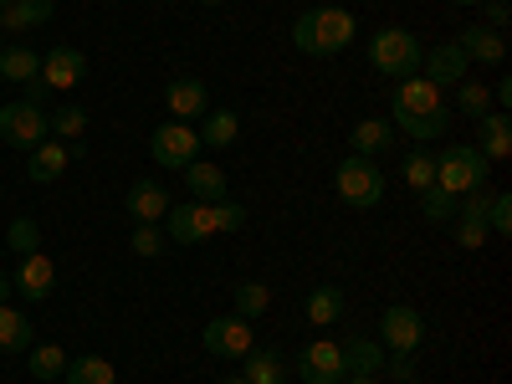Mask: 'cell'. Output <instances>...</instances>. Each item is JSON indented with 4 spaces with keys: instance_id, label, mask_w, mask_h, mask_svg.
Masks as SVG:
<instances>
[{
    "instance_id": "obj_47",
    "label": "cell",
    "mask_w": 512,
    "mask_h": 384,
    "mask_svg": "<svg viewBox=\"0 0 512 384\" xmlns=\"http://www.w3.org/2000/svg\"><path fill=\"white\" fill-rule=\"evenodd\" d=\"M6 6H16V0H0V11H6Z\"/></svg>"
},
{
    "instance_id": "obj_33",
    "label": "cell",
    "mask_w": 512,
    "mask_h": 384,
    "mask_svg": "<svg viewBox=\"0 0 512 384\" xmlns=\"http://www.w3.org/2000/svg\"><path fill=\"white\" fill-rule=\"evenodd\" d=\"M267 303H272V292H267L262 282H241V287H236V318H246V323L262 318Z\"/></svg>"
},
{
    "instance_id": "obj_30",
    "label": "cell",
    "mask_w": 512,
    "mask_h": 384,
    "mask_svg": "<svg viewBox=\"0 0 512 384\" xmlns=\"http://www.w3.org/2000/svg\"><path fill=\"white\" fill-rule=\"evenodd\" d=\"M47 134H57V144H67V139L77 144L82 134H88V108H77V103H72V108H57V113L47 118Z\"/></svg>"
},
{
    "instance_id": "obj_4",
    "label": "cell",
    "mask_w": 512,
    "mask_h": 384,
    "mask_svg": "<svg viewBox=\"0 0 512 384\" xmlns=\"http://www.w3.org/2000/svg\"><path fill=\"white\" fill-rule=\"evenodd\" d=\"M487 154L477 144H451L446 154H436V185L446 195H477L487 185Z\"/></svg>"
},
{
    "instance_id": "obj_18",
    "label": "cell",
    "mask_w": 512,
    "mask_h": 384,
    "mask_svg": "<svg viewBox=\"0 0 512 384\" xmlns=\"http://www.w3.org/2000/svg\"><path fill=\"white\" fill-rule=\"evenodd\" d=\"M180 175H185L190 200H226V195H231V185H226V169H221V164H210V159L185 164Z\"/></svg>"
},
{
    "instance_id": "obj_12",
    "label": "cell",
    "mask_w": 512,
    "mask_h": 384,
    "mask_svg": "<svg viewBox=\"0 0 512 384\" xmlns=\"http://www.w3.org/2000/svg\"><path fill=\"white\" fill-rule=\"evenodd\" d=\"M41 82H47L52 93H72L82 77H88V57H82L77 47H52L47 57H41Z\"/></svg>"
},
{
    "instance_id": "obj_36",
    "label": "cell",
    "mask_w": 512,
    "mask_h": 384,
    "mask_svg": "<svg viewBox=\"0 0 512 384\" xmlns=\"http://www.w3.org/2000/svg\"><path fill=\"white\" fill-rule=\"evenodd\" d=\"M487 231L492 236H512V195L507 190L487 195Z\"/></svg>"
},
{
    "instance_id": "obj_27",
    "label": "cell",
    "mask_w": 512,
    "mask_h": 384,
    "mask_svg": "<svg viewBox=\"0 0 512 384\" xmlns=\"http://www.w3.org/2000/svg\"><path fill=\"white\" fill-rule=\"evenodd\" d=\"M0 349L6 354H26L31 349V318L0 303Z\"/></svg>"
},
{
    "instance_id": "obj_20",
    "label": "cell",
    "mask_w": 512,
    "mask_h": 384,
    "mask_svg": "<svg viewBox=\"0 0 512 384\" xmlns=\"http://www.w3.org/2000/svg\"><path fill=\"white\" fill-rule=\"evenodd\" d=\"M349 144H354V154H364V159L390 154V149H395V123H390V118H359V123L349 128Z\"/></svg>"
},
{
    "instance_id": "obj_8",
    "label": "cell",
    "mask_w": 512,
    "mask_h": 384,
    "mask_svg": "<svg viewBox=\"0 0 512 384\" xmlns=\"http://www.w3.org/2000/svg\"><path fill=\"white\" fill-rule=\"evenodd\" d=\"M420 338H425V318L410 303H395V308L379 313V344H384V354H415Z\"/></svg>"
},
{
    "instance_id": "obj_5",
    "label": "cell",
    "mask_w": 512,
    "mask_h": 384,
    "mask_svg": "<svg viewBox=\"0 0 512 384\" xmlns=\"http://www.w3.org/2000/svg\"><path fill=\"white\" fill-rule=\"evenodd\" d=\"M333 190H338V200H344L349 210H374L384 200V175H379L374 159L349 154V159H338V169H333Z\"/></svg>"
},
{
    "instance_id": "obj_9",
    "label": "cell",
    "mask_w": 512,
    "mask_h": 384,
    "mask_svg": "<svg viewBox=\"0 0 512 384\" xmlns=\"http://www.w3.org/2000/svg\"><path fill=\"white\" fill-rule=\"evenodd\" d=\"M0 139L16 144V149H36L41 139H47V113H41L36 103H26V98L6 103L0 108Z\"/></svg>"
},
{
    "instance_id": "obj_3",
    "label": "cell",
    "mask_w": 512,
    "mask_h": 384,
    "mask_svg": "<svg viewBox=\"0 0 512 384\" xmlns=\"http://www.w3.org/2000/svg\"><path fill=\"white\" fill-rule=\"evenodd\" d=\"M420 41H415V31H405V26H384V31H374L369 36V67L374 72H384V77H415L420 72Z\"/></svg>"
},
{
    "instance_id": "obj_38",
    "label": "cell",
    "mask_w": 512,
    "mask_h": 384,
    "mask_svg": "<svg viewBox=\"0 0 512 384\" xmlns=\"http://www.w3.org/2000/svg\"><path fill=\"white\" fill-rule=\"evenodd\" d=\"M210 210H216V236H226V231H241L246 226V210L226 195V200H210Z\"/></svg>"
},
{
    "instance_id": "obj_34",
    "label": "cell",
    "mask_w": 512,
    "mask_h": 384,
    "mask_svg": "<svg viewBox=\"0 0 512 384\" xmlns=\"http://www.w3.org/2000/svg\"><path fill=\"white\" fill-rule=\"evenodd\" d=\"M420 210H425V221H431V226L456 221V195H446L441 185H431V190H420Z\"/></svg>"
},
{
    "instance_id": "obj_19",
    "label": "cell",
    "mask_w": 512,
    "mask_h": 384,
    "mask_svg": "<svg viewBox=\"0 0 512 384\" xmlns=\"http://www.w3.org/2000/svg\"><path fill=\"white\" fill-rule=\"evenodd\" d=\"M123 205H128V216H134V221H154L159 226L169 216V190L154 185V180H139V185H128Z\"/></svg>"
},
{
    "instance_id": "obj_7",
    "label": "cell",
    "mask_w": 512,
    "mask_h": 384,
    "mask_svg": "<svg viewBox=\"0 0 512 384\" xmlns=\"http://www.w3.org/2000/svg\"><path fill=\"white\" fill-rule=\"evenodd\" d=\"M164 236H169V241H180V246H200V241H210V236H216V210H210V200L169 205Z\"/></svg>"
},
{
    "instance_id": "obj_13",
    "label": "cell",
    "mask_w": 512,
    "mask_h": 384,
    "mask_svg": "<svg viewBox=\"0 0 512 384\" xmlns=\"http://www.w3.org/2000/svg\"><path fill=\"white\" fill-rule=\"evenodd\" d=\"M164 108H169V118H180V123L205 118V113H210V93H205V82H200V77H175V82L164 88Z\"/></svg>"
},
{
    "instance_id": "obj_40",
    "label": "cell",
    "mask_w": 512,
    "mask_h": 384,
    "mask_svg": "<svg viewBox=\"0 0 512 384\" xmlns=\"http://www.w3.org/2000/svg\"><path fill=\"white\" fill-rule=\"evenodd\" d=\"M487 236H492L487 221H461V216H456V246H461V251H477Z\"/></svg>"
},
{
    "instance_id": "obj_10",
    "label": "cell",
    "mask_w": 512,
    "mask_h": 384,
    "mask_svg": "<svg viewBox=\"0 0 512 384\" xmlns=\"http://www.w3.org/2000/svg\"><path fill=\"white\" fill-rule=\"evenodd\" d=\"M292 369H297L303 384H338L344 379V349L328 344V338H318V344H308L303 354L292 359Z\"/></svg>"
},
{
    "instance_id": "obj_2",
    "label": "cell",
    "mask_w": 512,
    "mask_h": 384,
    "mask_svg": "<svg viewBox=\"0 0 512 384\" xmlns=\"http://www.w3.org/2000/svg\"><path fill=\"white\" fill-rule=\"evenodd\" d=\"M354 36H359V21L344 6H313V11H303V16L292 21V47L308 52V57H338V52H349Z\"/></svg>"
},
{
    "instance_id": "obj_42",
    "label": "cell",
    "mask_w": 512,
    "mask_h": 384,
    "mask_svg": "<svg viewBox=\"0 0 512 384\" xmlns=\"http://www.w3.org/2000/svg\"><path fill=\"white\" fill-rule=\"evenodd\" d=\"M384 364H390V374H395L400 384H415V359H410V354H390Z\"/></svg>"
},
{
    "instance_id": "obj_48",
    "label": "cell",
    "mask_w": 512,
    "mask_h": 384,
    "mask_svg": "<svg viewBox=\"0 0 512 384\" xmlns=\"http://www.w3.org/2000/svg\"><path fill=\"white\" fill-rule=\"evenodd\" d=\"M205 6H221V0H205Z\"/></svg>"
},
{
    "instance_id": "obj_41",
    "label": "cell",
    "mask_w": 512,
    "mask_h": 384,
    "mask_svg": "<svg viewBox=\"0 0 512 384\" xmlns=\"http://www.w3.org/2000/svg\"><path fill=\"white\" fill-rule=\"evenodd\" d=\"M482 16H487V26H492V31H507L512 6H507V0H482Z\"/></svg>"
},
{
    "instance_id": "obj_37",
    "label": "cell",
    "mask_w": 512,
    "mask_h": 384,
    "mask_svg": "<svg viewBox=\"0 0 512 384\" xmlns=\"http://www.w3.org/2000/svg\"><path fill=\"white\" fill-rule=\"evenodd\" d=\"M6 241H11V251H21V256H31V251L41 246V231H36V221H31V216H21V221H11V231H6Z\"/></svg>"
},
{
    "instance_id": "obj_21",
    "label": "cell",
    "mask_w": 512,
    "mask_h": 384,
    "mask_svg": "<svg viewBox=\"0 0 512 384\" xmlns=\"http://www.w3.org/2000/svg\"><path fill=\"white\" fill-rule=\"evenodd\" d=\"M195 134H200V149H231V144H236V134H241V113H236V108L205 113Z\"/></svg>"
},
{
    "instance_id": "obj_11",
    "label": "cell",
    "mask_w": 512,
    "mask_h": 384,
    "mask_svg": "<svg viewBox=\"0 0 512 384\" xmlns=\"http://www.w3.org/2000/svg\"><path fill=\"white\" fill-rule=\"evenodd\" d=\"M200 344H205V354H216V359H241L246 349H256L251 344V323L246 318H210L205 323V333H200Z\"/></svg>"
},
{
    "instance_id": "obj_16",
    "label": "cell",
    "mask_w": 512,
    "mask_h": 384,
    "mask_svg": "<svg viewBox=\"0 0 512 384\" xmlns=\"http://www.w3.org/2000/svg\"><path fill=\"white\" fill-rule=\"evenodd\" d=\"M456 47L466 52V62H487V67H502L507 62V36L492 31V26H466L456 36Z\"/></svg>"
},
{
    "instance_id": "obj_45",
    "label": "cell",
    "mask_w": 512,
    "mask_h": 384,
    "mask_svg": "<svg viewBox=\"0 0 512 384\" xmlns=\"http://www.w3.org/2000/svg\"><path fill=\"white\" fill-rule=\"evenodd\" d=\"M451 6H482V0H451Z\"/></svg>"
},
{
    "instance_id": "obj_35",
    "label": "cell",
    "mask_w": 512,
    "mask_h": 384,
    "mask_svg": "<svg viewBox=\"0 0 512 384\" xmlns=\"http://www.w3.org/2000/svg\"><path fill=\"white\" fill-rule=\"evenodd\" d=\"M405 185L420 195V190H431L436 185V154H410L405 159Z\"/></svg>"
},
{
    "instance_id": "obj_1",
    "label": "cell",
    "mask_w": 512,
    "mask_h": 384,
    "mask_svg": "<svg viewBox=\"0 0 512 384\" xmlns=\"http://www.w3.org/2000/svg\"><path fill=\"white\" fill-rule=\"evenodd\" d=\"M390 108H395L400 134H410V139H420V144H425V139H441L446 128H451V108H446L441 88H436V82H425L420 72L395 82Z\"/></svg>"
},
{
    "instance_id": "obj_15",
    "label": "cell",
    "mask_w": 512,
    "mask_h": 384,
    "mask_svg": "<svg viewBox=\"0 0 512 384\" xmlns=\"http://www.w3.org/2000/svg\"><path fill=\"white\" fill-rule=\"evenodd\" d=\"M26 303H41V297H52V287H57V267H52V256H41V251H31V256H21V272H16V282H11Z\"/></svg>"
},
{
    "instance_id": "obj_29",
    "label": "cell",
    "mask_w": 512,
    "mask_h": 384,
    "mask_svg": "<svg viewBox=\"0 0 512 384\" xmlns=\"http://www.w3.org/2000/svg\"><path fill=\"white\" fill-rule=\"evenodd\" d=\"M41 72V57L31 47H0V77L6 82H31Z\"/></svg>"
},
{
    "instance_id": "obj_49",
    "label": "cell",
    "mask_w": 512,
    "mask_h": 384,
    "mask_svg": "<svg viewBox=\"0 0 512 384\" xmlns=\"http://www.w3.org/2000/svg\"><path fill=\"white\" fill-rule=\"evenodd\" d=\"M159 6H169V0H159Z\"/></svg>"
},
{
    "instance_id": "obj_44",
    "label": "cell",
    "mask_w": 512,
    "mask_h": 384,
    "mask_svg": "<svg viewBox=\"0 0 512 384\" xmlns=\"http://www.w3.org/2000/svg\"><path fill=\"white\" fill-rule=\"evenodd\" d=\"M6 297H11V277H6V272H0V303H6Z\"/></svg>"
},
{
    "instance_id": "obj_23",
    "label": "cell",
    "mask_w": 512,
    "mask_h": 384,
    "mask_svg": "<svg viewBox=\"0 0 512 384\" xmlns=\"http://www.w3.org/2000/svg\"><path fill=\"white\" fill-rule=\"evenodd\" d=\"M241 379H246V384H287L282 354H277V349H246V354H241Z\"/></svg>"
},
{
    "instance_id": "obj_26",
    "label": "cell",
    "mask_w": 512,
    "mask_h": 384,
    "mask_svg": "<svg viewBox=\"0 0 512 384\" xmlns=\"http://www.w3.org/2000/svg\"><path fill=\"white\" fill-rule=\"evenodd\" d=\"M41 21H52V0H16L0 11V31H31Z\"/></svg>"
},
{
    "instance_id": "obj_22",
    "label": "cell",
    "mask_w": 512,
    "mask_h": 384,
    "mask_svg": "<svg viewBox=\"0 0 512 384\" xmlns=\"http://www.w3.org/2000/svg\"><path fill=\"white\" fill-rule=\"evenodd\" d=\"M477 128H482V154H487V164H497V159H507L512 154V118L497 108V113H482L477 118Z\"/></svg>"
},
{
    "instance_id": "obj_31",
    "label": "cell",
    "mask_w": 512,
    "mask_h": 384,
    "mask_svg": "<svg viewBox=\"0 0 512 384\" xmlns=\"http://www.w3.org/2000/svg\"><path fill=\"white\" fill-rule=\"evenodd\" d=\"M456 108H461L466 118L492 113V88H482L477 77H461V82H456Z\"/></svg>"
},
{
    "instance_id": "obj_32",
    "label": "cell",
    "mask_w": 512,
    "mask_h": 384,
    "mask_svg": "<svg viewBox=\"0 0 512 384\" xmlns=\"http://www.w3.org/2000/svg\"><path fill=\"white\" fill-rule=\"evenodd\" d=\"M31 354V374L36 379H62L67 374V354L57 349V344H36V349H26Z\"/></svg>"
},
{
    "instance_id": "obj_43",
    "label": "cell",
    "mask_w": 512,
    "mask_h": 384,
    "mask_svg": "<svg viewBox=\"0 0 512 384\" xmlns=\"http://www.w3.org/2000/svg\"><path fill=\"white\" fill-rule=\"evenodd\" d=\"M349 384H379V374H349Z\"/></svg>"
},
{
    "instance_id": "obj_46",
    "label": "cell",
    "mask_w": 512,
    "mask_h": 384,
    "mask_svg": "<svg viewBox=\"0 0 512 384\" xmlns=\"http://www.w3.org/2000/svg\"><path fill=\"white\" fill-rule=\"evenodd\" d=\"M216 384H246V379H241V374H236V379H216Z\"/></svg>"
},
{
    "instance_id": "obj_14",
    "label": "cell",
    "mask_w": 512,
    "mask_h": 384,
    "mask_svg": "<svg viewBox=\"0 0 512 384\" xmlns=\"http://www.w3.org/2000/svg\"><path fill=\"white\" fill-rule=\"evenodd\" d=\"M466 67L472 62H466V52L456 47V41H441V47H431L420 57V77L436 82V88H456V82L466 77Z\"/></svg>"
},
{
    "instance_id": "obj_24",
    "label": "cell",
    "mask_w": 512,
    "mask_h": 384,
    "mask_svg": "<svg viewBox=\"0 0 512 384\" xmlns=\"http://www.w3.org/2000/svg\"><path fill=\"white\" fill-rule=\"evenodd\" d=\"M344 349V374H379L384 369V344L379 338H349Z\"/></svg>"
},
{
    "instance_id": "obj_39",
    "label": "cell",
    "mask_w": 512,
    "mask_h": 384,
    "mask_svg": "<svg viewBox=\"0 0 512 384\" xmlns=\"http://www.w3.org/2000/svg\"><path fill=\"white\" fill-rule=\"evenodd\" d=\"M164 241H169V236H164L154 221H139V231H134V241H128V246H134V256H159Z\"/></svg>"
},
{
    "instance_id": "obj_28",
    "label": "cell",
    "mask_w": 512,
    "mask_h": 384,
    "mask_svg": "<svg viewBox=\"0 0 512 384\" xmlns=\"http://www.w3.org/2000/svg\"><path fill=\"white\" fill-rule=\"evenodd\" d=\"M62 379H67V384H118V374H113V364H108L103 354H82V359H72Z\"/></svg>"
},
{
    "instance_id": "obj_6",
    "label": "cell",
    "mask_w": 512,
    "mask_h": 384,
    "mask_svg": "<svg viewBox=\"0 0 512 384\" xmlns=\"http://www.w3.org/2000/svg\"><path fill=\"white\" fill-rule=\"evenodd\" d=\"M149 149H154V159H159L164 169H185V164H195V154H200V134H195V123L164 118V123L154 128Z\"/></svg>"
},
{
    "instance_id": "obj_25",
    "label": "cell",
    "mask_w": 512,
    "mask_h": 384,
    "mask_svg": "<svg viewBox=\"0 0 512 384\" xmlns=\"http://www.w3.org/2000/svg\"><path fill=\"white\" fill-rule=\"evenodd\" d=\"M338 318H344V287H333V282L313 287V292H308V323H313V328H328V323H338Z\"/></svg>"
},
{
    "instance_id": "obj_17",
    "label": "cell",
    "mask_w": 512,
    "mask_h": 384,
    "mask_svg": "<svg viewBox=\"0 0 512 384\" xmlns=\"http://www.w3.org/2000/svg\"><path fill=\"white\" fill-rule=\"evenodd\" d=\"M72 154H77V144L67 149V144H57V139H41V144L31 149V159H26L31 185H52V180H62V169H67Z\"/></svg>"
}]
</instances>
